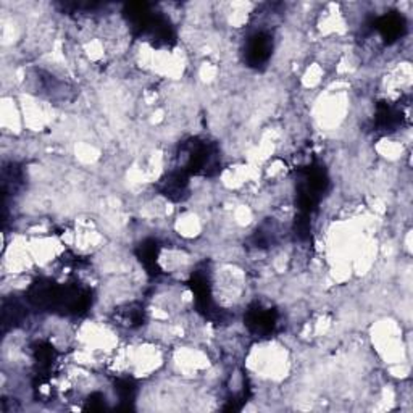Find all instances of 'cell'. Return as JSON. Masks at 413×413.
Instances as JSON below:
<instances>
[{
	"label": "cell",
	"mask_w": 413,
	"mask_h": 413,
	"mask_svg": "<svg viewBox=\"0 0 413 413\" xmlns=\"http://www.w3.org/2000/svg\"><path fill=\"white\" fill-rule=\"evenodd\" d=\"M181 157L184 159L181 170H184L189 176H212L219 168L218 150L215 145L205 140L192 139L186 143L181 150Z\"/></svg>",
	"instance_id": "1"
},
{
	"label": "cell",
	"mask_w": 413,
	"mask_h": 413,
	"mask_svg": "<svg viewBox=\"0 0 413 413\" xmlns=\"http://www.w3.org/2000/svg\"><path fill=\"white\" fill-rule=\"evenodd\" d=\"M244 321L250 333L255 334V336L266 338L275 331L276 321H278V313L273 308L255 304L245 312Z\"/></svg>",
	"instance_id": "2"
},
{
	"label": "cell",
	"mask_w": 413,
	"mask_h": 413,
	"mask_svg": "<svg viewBox=\"0 0 413 413\" xmlns=\"http://www.w3.org/2000/svg\"><path fill=\"white\" fill-rule=\"evenodd\" d=\"M271 50H273V39H271V36L268 33H263V31L255 33L247 41V44H245V61L252 68L263 66L270 60Z\"/></svg>",
	"instance_id": "3"
},
{
	"label": "cell",
	"mask_w": 413,
	"mask_h": 413,
	"mask_svg": "<svg viewBox=\"0 0 413 413\" xmlns=\"http://www.w3.org/2000/svg\"><path fill=\"white\" fill-rule=\"evenodd\" d=\"M187 186H189V175L180 168L176 171H171L165 180H161L160 191L170 201L180 202L187 196Z\"/></svg>",
	"instance_id": "4"
},
{
	"label": "cell",
	"mask_w": 413,
	"mask_h": 413,
	"mask_svg": "<svg viewBox=\"0 0 413 413\" xmlns=\"http://www.w3.org/2000/svg\"><path fill=\"white\" fill-rule=\"evenodd\" d=\"M375 29L378 31L386 43H394V41L400 39L404 36L407 24L405 20L399 13H388L384 17L378 18L375 22Z\"/></svg>",
	"instance_id": "5"
},
{
	"label": "cell",
	"mask_w": 413,
	"mask_h": 413,
	"mask_svg": "<svg viewBox=\"0 0 413 413\" xmlns=\"http://www.w3.org/2000/svg\"><path fill=\"white\" fill-rule=\"evenodd\" d=\"M402 119H404V113H402V110H399L397 107H392L386 102H379L378 107H376L375 122H376V126L379 129H384V131L394 129L402 123Z\"/></svg>",
	"instance_id": "6"
},
{
	"label": "cell",
	"mask_w": 413,
	"mask_h": 413,
	"mask_svg": "<svg viewBox=\"0 0 413 413\" xmlns=\"http://www.w3.org/2000/svg\"><path fill=\"white\" fill-rule=\"evenodd\" d=\"M159 252H160V247L154 239L144 240V242L138 247V250H136L140 263L145 266V270H147L150 275H159L160 271L159 263H157V261H159Z\"/></svg>",
	"instance_id": "7"
},
{
	"label": "cell",
	"mask_w": 413,
	"mask_h": 413,
	"mask_svg": "<svg viewBox=\"0 0 413 413\" xmlns=\"http://www.w3.org/2000/svg\"><path fill=\"white\" fill-rule=\"evenodd\" d=\"M26 308L18 300H5L2 307V326L3 331L8 328H15L24 320Z\"/></svg>",
	"instance_id": "8"
},
{
	"label": "cell",
	"mask_w": 413,
	"mask_h": 413,
	"mask_svg": "<svg viewBox=\"0 0 413 413\" xmlns=\"http://www.w3.org/2000/svg\"><path fill=\"white\" fill-rule=\"evenodd\" d=\"M115 392H117L119 402L124 409H131V404L136 397V383L129 378H122L115 383Z\"/></svg>",
	"instance_id": "9"
},
{
	"label": "cell",
	"mask_w": 413,
	"mask_h": 413,
	"mask_svg": "<svg viewBox=\"0 0 413 413\" xmlns=\"http://www.w3.org/2000/svg\"><path fill=\"white\" fill-rule=\"evenodd\" d=\"M294 231H296V236L300 240H305L310 238V231H312L310 215L299 212V215L296 217V222H294Z\"/></svg>",
	"instance_id": "10"
},
{
	"label": "cell",
	"mask_w": 413,
	"mask_h": 413,
	"mask_svg": "<svg viewBox=\"0 0 413 413\" xmlns=\"http://www.w3.org/2000/svg\"><path fill=\"white\" fill-rule=\"evenodd\" d=\"M86 410H103L106 409V397H103L101 392H94V394L89 396L86 400Z\"/></svg>",
	"instance_id": "11"
}]
</instances>
